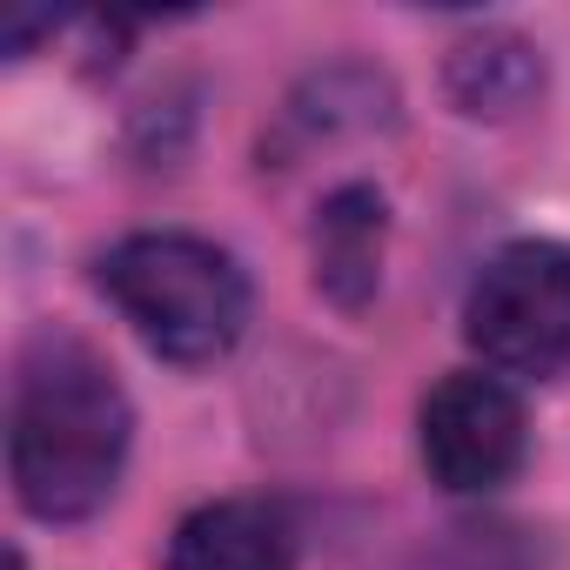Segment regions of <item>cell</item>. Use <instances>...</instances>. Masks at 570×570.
I'll list each match as a JSON object with an SVG mask.
<instances>
[{"label": "cell", "mask_w": 570, "mask_h": 570, "mask_svg": "<svg viewBox=\"0 0 570 570\" xmlns=\"http://www.w3.org/2000/svg\"><path fill=\"white\" fill-rule=\"evenodd\" d=\"M376 262H383V195L376 188L330 195L316 222V282L336 303H363L376 289Z\"/></svg>", "instance_id": "cell-6"}, {"label": "cell", "mask_w": 570, "mask_h": 570, "mask_svg": "<svg viewBox=\"0 0 570 570\" xmlns=\"http://www.w3.org/2000/svg\"><path fill=\"white\" fill-rule=\"evenodd\" d=\"M128 430H135V410L115 370L88 343L75 336L35 343L14 376V416H8L14 497L48 523L95 517L115 497V476L128 463Z\"/></svg>", "instance_id": "cell-1"}, {"label": "cell", "mask_w": 570, "mask_h": 570, "mask_svg": "<svg viewBox=\"0 0 570 570\" xmlns=\"http://www.w3.org/2000/svg\"><path fill=\"white\" fill-rule=\"evenodd\" d=\"M101 289L168 363H215L248 323V275L235 268V255L181 228L115 242L101 262Z\"/></svg>", "instance_id": "cell-2"}, {"label": "cell", "mask_w": 570, "mask_h": 570, "mask_svg": "<svg viewBox=\"0 0 570 570\" xmlns=\"http://www.w3.org/2000/svg\"><path fill=\"white\" fill-rule=\"evenodd\" d=\"M543 88V61L517 35H476L450 55V95L463 115H517Z\"/></svg>", "instance_id": "cell-7"}, {"label": "cell", "mask_w": 570, "mask_h": 570, "mask_svg": "<svg viewBox=\"0 0 570 570\" xmlns=\"http://www.w3.org/2000/svg\"><path fill=\"white\" fill-rule=\"evenodd\" d=\"M470 350L503 376H563L570 370V248L510 242L483 262L463 303Z\"/></svg>", "instance_id": "cell-3"}, {"label": "cell", "mask_w": 570, "mask_h": 570, "mask_svg": "<svg viewBox=\"0 0 570 570\" xmlns=\"http://www.w3.org/2000/svg\"><path fill=\"white\" fill-rule=\"evenodd\" d=\"M168 570H296V557L275 510L228 497V503H202L195 517H181L168 543Z\"/></svg>", "instance_id": "cell-5"}, {"label": "cell", "mask_w": 570, "mask_h": 570, "mask_svg": "<svg viewBox=\"0 0 570 570\" xmlns=\"http://www.w3.org/2000/svg\"><path fill=\"white\" fill-rule=\"evenodd\" d=\"M423 463L430 476L450 490V497H483V490H503L517 470H523V403L503 376H483V370H456L443 376L430 396H423Z\"/></svg>", "instance_id": "cell-4"}]
</instances>
